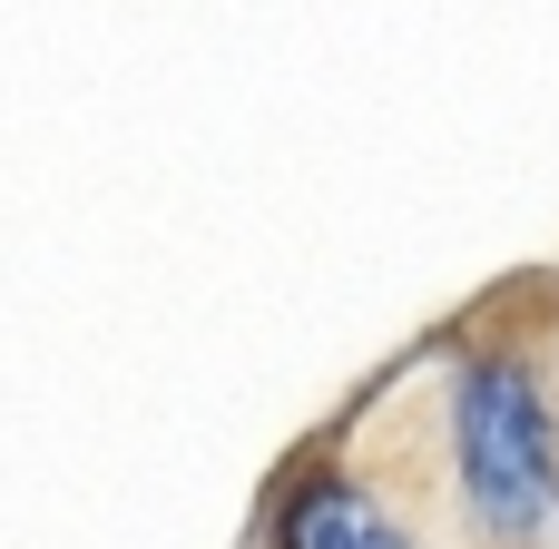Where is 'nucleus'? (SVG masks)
<instances>
[{"label": "nucleus", "instance_id": "f257e3e1", "mask_svg": "<svg viewBox=\"0 0 559 549\" xmlns=\"http://www.w3.org/2000/svg\"><path fill=\"white\" fill-rule=\"evenodd\" d=\"M462 481L491 530H540L559 501V432L521 363H472L462 383Z\"/></svg>", "mask_w": 559, "mask_h": 549}, {"label": "nucleus", "instance_id": "f03ea898", "mask_svg": "<svg viewBox=\"0 0 559 549\" xmlns=\"http://www.w3.org/2000/svg\"><path fill=\"white\" fill-rule=\"evenodd\" d=\"M285 549H403V540L364 491H305L285 511Z\"/></svg>", "mask_w": 559, "mask_h": 549}]
</instances>
